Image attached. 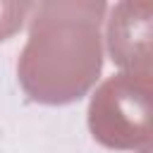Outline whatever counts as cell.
I'll use <instances>...</instances> for the list:
<instances>
[{"label": "cell", "instance_id": "4", "mask_svg": "<svg viewBox=\"0 0 153 153\" xmlns=\"http://www.w3.org/2000/svg\"><path fill=\"white\" fill-rule=\"evenodd\" d=\"M31 10H33L31 2H0V41L14 36Z\"/></svg>", "mask_w": 153, "mask_h": 153}, {"label": "cell", "instance_id": "1", "mask_svg": "<svg viewBox=\"0 0 153 153\" xmlns=\"http://www.w3.org/2000/svg\"><path fill=\"white\" fill-rule=\"evenodd\" d=\"M100 0L33 5L26 45L17 62L24 93L43 105H67L91 91L103 69Z\"/></svg>", "mask_w": 153, "mask_h": 153}, {"label": "cell", "instance_id": "3", "mask_svg": "<svg viewBox=\"0 0 153 153\" xmlns=\"http://www.w3.org/2000/svg\"><path fill=\"white\" fill-rule=\"evenodd\" d=\"M151 2H120L108 19V48L112 62L151 79Z\"/></svg>", "mask_w": 153, "mask_h": 153}, {"label": "cell", "instance_id": "2", "mask_svg": "<svg viewBox=\"0 0 153 153\" xmlns=\"http://www.w3.org/2000/svg\"><path fill=\"white\" fill-rule=\"evenodd\" d=\"M88 129L98 143L115 151L151 143V79L136 74L108 76L88 103Z\"/></svg>", "mask_w": 153, "mask_h": 153}]
</instances>
